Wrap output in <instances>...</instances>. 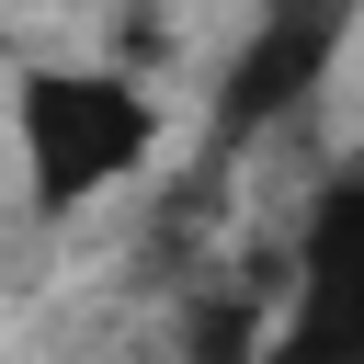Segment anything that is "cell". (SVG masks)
I'll use <instances>...</instances> for the list:
<instances>
[{"mask_svg":"<svg viewBox=\"0 0 364 364\" xmlns=\"http://www.w3.org/2000/svg\"><path fill=\"white\" fill-rule=\"evenodd\" d=\"M159 148V102L125 80V68H80V57H46L11 80V159H23V205L34 216H80L102 205L114 182H136Z\"/></svg>","mask_w":364,"mask_h":364,"instance_id":"cell-1","label":"cell"},{"mask_svg":"<svg viewBox=\"0 0 364 364\" xmlns=\"http://www.w3.org/2000/svg\"><path fill=\"white\" fill-rule=\"evenodd\" d=\"M262 364H364V159L307 193Z\"/></svg>","mask_w":364,"mask_h":364,"instance_id":"cell-2","label":"cell"},{"mask_svg":"<svg viewBox=\"0 0 364 364\" xmlns=\"http://www.w3.org/2000/svg\"><path fill=\"white\" fill-rule=\"evenodd\" d=\"M341 11L353 0H284L262 34H250V57H239V80H228V102H216V125L228 136H250L262 114H284V102H307V80H318V57L341 46Z\"/></svg>","mask_w":364,"mask_h":364,"instance_id":"cell-3","label":"cell"}]
</instances>
